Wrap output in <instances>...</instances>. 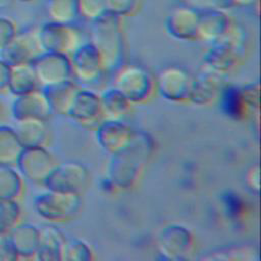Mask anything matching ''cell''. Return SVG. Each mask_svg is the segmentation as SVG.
Segmentation results:
<instances>
[{
	"instance_id": "8fae6325",
	"label": "cell",
	"mask_w": 261,
	"mask_h": 261,
	"mask_svg": "<svg viewBox=\"0 0 261 261\" xmlns=\"http://www.w3.org/2000/svg\"><path fill=\"white\" fill-rule=\"evenodd\" d=\"M223 76L224 74L202 64L197 74L192 77L188 101L197 106L210 105L223 88Z\"/></svg>"
},
{
	"instance_id": "6da1fadb",
	"label": "cell",
	"mask_w": 261,
	"mask_h": 261,
	"mask_svg": "<svg viewBox=\"0 0 261 261\" xmlns=\"http://www.w3.org/2000/svg\"><path fill=\"white\" fill-rule=\"evenodd\" d=\"M153 149L154 142L148 133L133 132L127 145L112 154L108 166V180L117 189L132 188L140 178Z\"/></svg>"
},
{
	"instance_id": "f1b7e54d",
	"label": "cell",
	"mask_w": 261,
	"mask_h": 261,
	"mask_svg": "<svg viewBox=\"0 0 261 261\" xmlns=\"http://www.w3.org/2000/svg\"><path fill=\"white\" fill-rule=\"evenodd\" d=\"M15 34L14 22L7 17L0 16V49H3Z\"/></svg>"
},
{
	"instance_id": "277c9868",
	"label": "cell",
	"mask_w": 261,
	"mask_h": 261,
	"mask_svg": "<svg viewBox=\"0 0 261 261\" xmlns=\"http://www.w3.org/2000/svg\"><path fill=\"white\" fill-rule=\"evenodd\" d=\"M243 42V32L232 23L225 36L209 44L202 64L225 75L237 66Z\"/></svg>"
},
{
	"instance_id": "52a82bcc",
	"label": "cell",
	"mask_w": 261,
	"mask_h": 261,
	"mask_svg": "<svg viewBox=\"0 0 261 261\" xmlns=\"http://www.w3.org/2000/svg\"><path fill=\"white\" fill-rule=\"evenodd\" d=\"M156 247L165 260H184L194 248V238L187 227L169 224L159 232Z\"/></svg>"
},
{
	"instance_id": "e0dca14e",
	"label": "cell",
	"mask_w": 261,
	"mask_h": 261,
	"mask_svg": "<svg viewBox=\"0 0 261 261\" xmlns=\"http://www.w3.org/2000/svg\"><path fill=\"white\" fill-rule=\"evenodd\" d=\"M132 135L133 130L121 120H103L96 133L100 146L111 155L124 148Z\"/></svg>"
},
{
	"instance_id": "83f0119b",
	"label": "cell",
	"mask_w": 261,
	"mask_h": 261,
	"mask_svg": "<svg viewBox=\"0 0 261 261\" xmlns=\"http://www.w3.org/2000/svg\"><path fill=\"white\" fill-rule=\"evenodd\" d=\"M184 3L197 9L198 11L211 9L228 10L232 8L230 0H184Z\"/></svg>"
},
{
	"instance_id": "5bb4252c",
	"label": "cell",
	"mask_w": 261,
	"mask_h": 261,
	"mask_svg": "<svg viewBox=\"0 0 261 261\" xmlns=\"http://www.w3.org/2000/svg\"><path fill=\"white\" fill-rule=\"evenodd\" d=\"M67 115L83 126L99 123L102 120L100 96L93 91L79 89Z\"/></svg>"
},
{
	"instance_id": "7c38bea8",
	"label": "cell",
	"mask_w": 261,
	"mask_h": 261,
	"mask_svg": "<svg viewBox=\"0 0 261 261\" xmlns=\"http://www.w3.org/2000/svg\"><path fill=\"white\" fill-rule=\"evenodd\" d=\"M200 11L182 3L174 6L165 18V30L170 37L179 41L198 39Z\"/></svg>"
},
{
	"instance_id": "ba28073f",
	"label": "cell",
	"mask_w": 261,
	"mask_h": 261,
	"mask_svg": "<svg viewBox=\"0 0 261 261\" xmlns=\"http://www.w3.org/2000/svg\"><path fill=\"white\" fill-rule=\"evenodd\" d=\"M71 75L80 83H94L106 72L98 50L91 42L82 43L70 55Z\"/></svg>"
},
{
	"instance_id": "9c48e42d",
	"label": "cell",
	"mask_w": 261,
	"mask_h": 261,
	"mask_svg": "<svg viewBox=\"0 0 261 261\" xmlns=\"http://www.w3.org/2000/svg\"><path fill=\"white\" fill-rule=\"evenodd\" d=\"M33 66L38 82L47 88L72 79L70 60L67 55L43 52L33 61Z\"/></svg>"
},
{
	"instance_id": "4dcf8cb0",
	"label": "cell",
	"mask_w": 261,
	"mask_h": 261,
	"mask_svg": "<svg viewBox=\"0 0 261 261\" xmlns=\"http://www.w3.org/2000/svg\"><path fill=\"white\" fill-rule=\"evenodd\" d=\"M232 7L239 8H256L259 10L260 0H230Z\"/></svg>"
},
{
	"instance_id": "ac0fdd59",
	"label": "cell",
	"mask_w": 261,
	"mask_h": 261,
	"mask_svg": "<svg viewBox=\"0 0 261 261\" xmlns=\"http://www.w3.org/2000/svg\"><path fill=\"white\" fill-rule=\"evenodd\" d=\"M102 120H121L129 111L132 103L115 88L100 96Z\"/></svg>"
},
{
	"instance_id": "cb8c5ba5",
	"label": "cell",
	"mask_w": 261,
	"mask_h": 261,
	"mask_svg": "<svg viewBox=\"0 0 261 261\" xmlns=\"http://www.w3.org/2000/svg\"><path fill=\"white\" fill-rule=\"evenodd\" d=\"M92 259H93L92 249L83 240H80L76 238L64 240L61 247L60 260L90 261Z\"/></svg>"
},
{
	"instance_id": "8992f818",
	"label": "cell",
	"mask_w": 261,
	"mask_h": 261,
	"mask_svg": "<svg viewBox=\"0 0 261 261\" xmlns=\"http://www.w3.org/2000/svg\"><path fill=\"white\" fill-rule=\"evenodd\" d=\"M155 80V90L164 99L171 102H186L192 85V76L189 71L179 65L163 67Z\"/></svg>"
},
{
	"instance_id": "44dd1931",
	"label": "cell",
	"mask_w": 261,
	"mask_h": 261,
	"mask_svg": "<svg viewBox=\"0 0 261 261\" xmlns=\"http://www.w3.org/2000/svg\"><path fill=\"white\" fill-rule=\"evenodd\" d=\"M258 258V250L254 246H233L214 250L204 256L203 260L254 261Z\"/></svg>"
},
{
	"instance_id": "30bf717a",
	"label": "cell",
	"mask_w": 261,
	"mask_h": 261,
	"mask_svg": "<svg viewBox=\"0 0 261 261\" xmlns=\"http://www.w3.org/2000/svg\"><path fill=\"white\" fill-rule=\"evenodd\" d=\"M81 206L80 193L51 190L40 198L38 209L46 218L55 221L70 219L76 214Z\"/></svg>"
},
{
	"instance_id": "4fadbf2b",
	"label": "cell",
	"mask_w": 261,
	"mask_h": 261,
	"mask_svg": "<svg viewBox=\"0 0 261 261\" xmlns=\"http://www.w3.org/2000/svg\"><path fill=\"white\" fill-rule=\"evenodd\" d=\"M88 177L89 172L84 164L69 161L55 166L45 180L50 190L80 193Z\"/></svg>"
},
{
	"instance_id": "f546056e",
	"label": "cell",
	"mask_w": 261,
	"mask_h": 261,
	"mask_svg": "<svg viewBox=\"0 0 261 261\" xmlns=\"http://www.w3.org/2000/svg\"><path fill=\"white\" fill-rule=\"evenodd\" d=\"M246 182L255 193L260 192V166L259 163L253 164L246 173Z\"/></svg>"
},
{
	"instance_id": "7a4b0ae2",
	"label": "cell",
	"mask_w": 261,
	"mask_h": 261,
	"mask_svg": "<svg viewBox=\"0 0 261 261\" xmlns=\"http://www.w3.org/2000/svg\"><path fill=\"white\" fill-rule=\"evenodd\" d=\"M91 23L90 42L101 55L105 71L115 70L124 54L121 18L107 13Z\"/></svg>"
},
{
	"instance_id": "7402d4cb",
	"label": "cell",
	"mask_w": 261,
	"mask_h": 261,
	"mask_svg": "<svg viewBox=\"0 0 261 261\" xmlns=\"http://www.w3.org/2000/svg\"><path fill=\"white\" fill-rule=\"evenodd\" d=\"M64 240L65 238L57 228L47 226L40 234L38 241L43 258L47 260H60V252Z\"/></svg>"
},
{
	"instance_id": "2e32d148",
	"label": "cell",
	"mask_w": 261,
	"mask_h": 261,
	"mask_svg": "<svg viewBox=\"0 0 261 261\" xmlns=\"http://www.w3.org/2000/svg\"><path fill=\"white\" fill-rule=\"evenodd\" d=\"M232 24L227 10L211 9L200 11L198 24V39L211 44L229 31Z\"/></svg>"
},
{
	"instance_id": "5b68a950",
	"label": "cell",
	"mask_w": 261,
	"mask_h": 261,
	"mask_svg": "<svg viewBox=\"0 0 261 261\" xmlns=\"http://www.w3.org/2000/svg\"><path fill=\"white\" fill-rule=\"evenodd\" d=\"M38 37L44 52L69 56L83 42L80 31L74 24L48 21L38 30Z\"/></svg>"
},
{
	"instance_id": "484cf974",
	"label": "cell",
	"mask_w": 261,
	"mask_h": 261,
	"mask_svg": "<svg viewBox=\"0 0 261 261\" xmlns=\"http://www.w3.org/2000/svg\"><path fill=\"white\" fill-rule=\"evenodd\" d=\"M107 11L117 17L134 14L139 7V0H106Z\"/></svg>"
},
{
	"instance_id": "ffe728a7",
	"label": "cell",
	"mask_w": 261,
	"mask_h": 261,
	"mask_svg": "<svg viewBox=\"0 0 261 261\" xmlns=\"http://www.w3.org/2000/svg\"><path fill=\"white\" fill-rule=\"evenodd\" d=\"M46 8L51 21L74 24L81 17L79 0H48Z\"/></svg>"
},
{
	"instance_id": "4316f807",
	"label": "cell",
	"mask_w": 261,
	"mask_h": 261,
	"mask_svg": "<svg viewBox=\"0 0 261 261\" xmlns=\"http://www.w3.org/2000/svg\"><path fill=\"white\" fill-rule=\"evenodd\" d=\"M243 102L248 110H259L260 85L258 82L249 84L240 89Z\"/></svg>"
},
{
	"instance_id": "9a60e30c",
	"label": "cell",
	"mask_w": 261,
	"mask_h": 261,
	"mask_svg": "<svg viewBox=\"0 0 261 261\" xmlns=\"http://www.w3.org/2000/svg\"><path fill=\"white\" fill-rule=\"evenodd\" d=\"M3 52L8 61L12 62L14 65L33 62L44 51L41 47L36 30L19 35L15 34L11 41L3 48Z\"/></svg>"
},
{
	"instance_id": "d4e9b609",
	"label": "cell",
	"mask_w": 261,
	"mask_h": 261,
	"mask_svg": "<svg viewBox=\"0 0 261 261\" xmlns=\"http://www.w3.org/2000/svg\"><path fill=\"white\" fill-rule=\"evenodd\" d=\"M80 16L93 22L108 13L106 0H79Z\"/></svg>"
},
{
	"instance_id": "d6986e66",
	"label": "cell",
	"mask_w": 261,
	"mask_h": 261,
	"mask_svg": "<svg viewBox=\"0 0 261 261\" xmlns=\"http://www.w3.org/2000/svg\"><path fill=\"white\" fill-rule=\"evenodd\" d=\"M79 89L80 88L76 86V84L71 80L48 87V92L46 95L50 102L51 108L60 114L67 115Z\"/></svg>"
},
{
	"instance_id": "3957f363",
	"label": "cell",
	"mask_w": 261,
	"mask_h": 261,
	"mask_svg": "<svg viewBox=\"0 0 261 261\" xmlns=\"http://www.w3.org/2000/svg\"><path fill=\"white\" fill-rule=\"evenodd\" d=\"M113 88L118 90L132 104H141L153 96L155 80L141 64H121L115 69Z\"/></svg>"
},
{
	"instance_id": "1f68e13d",
	"label": "cell",
	"mask_w": 261,
	"mask_h": 261,
	"mask_svg": "<svg viewBox=\"0 0 261 261\" xmlns=\"http://www.w3.org/2000/svg\"><path fill=\"white\" fill-rule=\"evenodd\" d=\"M17 1L22 2V3H29V2H33V1H35V0H17Z\"/></svg>"
},
{
	"instance_id": "603a6c76",
	"label": "cell",
	"mask_w": 261,
	"mask_h": 261,
	"mask_svg": "<svg viewBox=\"0 0 261 261\" xmlns=\"http://www.w3.org/2000/svg\"><path fill=\"white\" fill-rule=\"evenodd\" d=\"M219 96L221 100L220 106L227 116L239 119L247 113L248 109L243 102L240 89L234 87L222 88Z\"/></svg>"
}]
</instances>
